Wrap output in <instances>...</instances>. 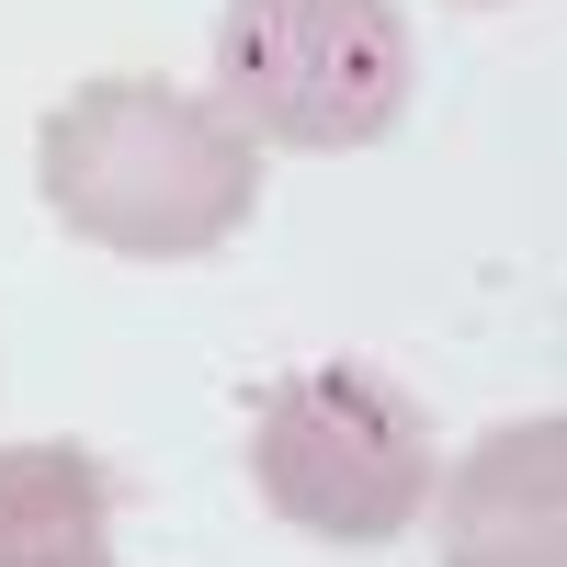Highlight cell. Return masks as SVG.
Listing matches in <instances>:
<instances>
[{"label":"cell","mask_w":567,"mask_h":567,"mask_svg":"<svg viewBox=\"0 0 567 567\" xmlns=\"http://www.w3.org/2000/svg\"><path fill=\"white\" fill-rule=\"evenodd\" d=\"M34 182L58 227L125 261H205L261 205V148L227 103H194L171 80H80L34 136Z\"/></svg>","instance_id":"obj_1"},{"label":"cell","mask_w":567,"mask_h":567,"mask_svg":"<svg viewBox=\"0 0 567 567\" xmlns=\"http://www.w3.org/2000/svg\"><path fill=\"white\" fill-rule=\"evenodd\" d=\"M250 488L318 545H398L432 511V409L374 363H307L250 409Z\"/></svg>","instance_id":"obj_2"},{"label":"cell","mask_w":567,"mask_h":567,"mask_svg":"<svg viewBox=\"0 0 567 567\" xmlns=\"http://www.w3.org/2000/svg\"><path fill=\"white\" fill-rule=\"evenodd\" d=\"M216 91L272 148H374L409 114V23L398 0H227Z\"/></svg>","instance_id":"obj_3"},{"label":"cell","mask_w":567,"mask_h":567,"mask_svg":"<svg viewBox=\"0 0 567 567\" xmlns=\"http://www.w3.org/2000/svg\"><path fill=\"white\" fill-rule=\"evenodd\" d=\"M443 567H567V420H499L443 477Z\"/></svg>","instance_id":"obj_4"},{"label":"cell","mask_w":567,"mask_h":567,"mask_svg":"<svg viewBox=\"0 0 567 567\" xmlns=\"http://www.w3.org/2000/svg\"><path fill=\"white\" fill-rule=\"evenodd\" d=\"M0 567H125L114 477L80 443H0Z\"/></svg>","instance_id":"obj_5"}]
</instances>
